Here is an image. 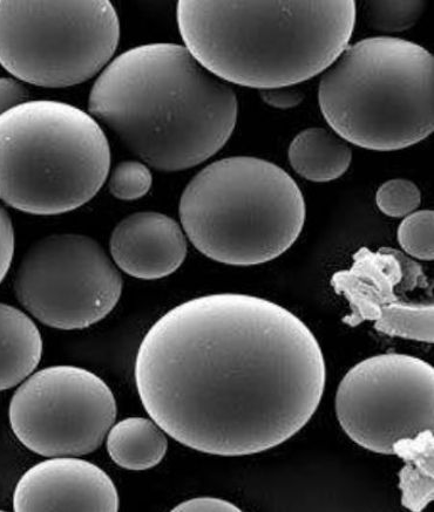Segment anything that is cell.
<instances>
[{
	"label": "cell",
	"mask_w": 434,
	"mask_h": 512,
	"mask_svg": "<svg viewBox=\"0 0 434 512\" xmlns=\"http://www.w3.org/2000/svg\"><path fill=\"white\" fill-rule=\"evenodd\" d=\"M142 406L165 433L203 454L283 445L320 406L327 366L318 340L281 305L216 293L173 307L135 359Z\"/></svg>",
	"instance_id": "6da1fadb"
},
{
	"label": "cell",
	"mask_w": 434,
	"mask_h": 512,
	"mask_svg": "<svg viewBox=\"0 0 434 512\" xmlns=\"http://www.w3.org/2000/svg\"><path fill=\"white\" fill-rule=\"evenodd\" d=\"M88 111L134 155L160 172L200 165L225 147L239 113L236 94L185 46L141 45L92 87Z\"/></svg>",
	"instance_id": "7a4b0ae2"
},
{
	"label": "cell",
	"mask_w": 434,
	"mask_h": 512,
	"mask_svg": "<svg viewBox=\"0 0 434 512\" xmlns=\"http://www.w3.org/2000/svg\"><path fill=\"white\" fill-rule=\"evenodd\" d=\"M186 49L226 83L274 90L313 79L347 49L354 0H180Z\"/></svg>",
	"instance_id": "3957f363"
},
{
	"label": "cell",
	"mask_w": 434,
	"mask_h": 512,
	"mask_svg": "<svg viewBox=\"0 0 434 512\" xmlns=\"http://www.w3.org/2000/svg\"><path fill=\"white\" fill-rule=\"evenodd\" d=\"M179 214L202 255L226 265L253 266L293 247L307 210L286 170L257 157L234 156L193 177L183 190Z\"/></svg>",
	"instance_id": "277c9868"
},
{
	"label": "cell",
	"mask_w": 434,
	"mask_h": 512,
	"mask_svg": "<svg viewBox=\"0 0 434 512\" xmlns=\"http://www.w3.org/2000/svg\"><path fill=\"white\" fill-rule=\"evenodd\" d=\"M318 102L352 145L376 152L415 146L434 132V57L404 39L361 40L324 71Z\"/></svg>",
	"instance_id": "5b68a950"
},
{
	"label": "cell",
	"mask_w": 434,
	"mask_h": 512,
	"mask_svg": "<svg viewBox=\"0 0 434 512\" xmlns=\"http://www.w3.org/2000/svg\"><path fill=\"white\" fill-rule=\"evenodd\" d=\"M111 168V148L96 119L51 100L24 102L0 115V200L51 216L83 207Z\"/></svg>",
	"instance_id": "8992f818"
},
{
	"label": "cell",
	"mask_w": 434,
	"mask_h": 512,
	"mask_svg": "<svg viewBox=\"0 0 434 512\" xmlns=\"http://www.w3.org/2000/svg\"><path fill=\"white\" fill-rule=\"evenodd\" d=\"M120 40L108 0H0V65L24 83L65 88L110 63Z\"/></svg>",
	"instance_id": "52a82bcc"
},
{
	"label": "cell",
	"mask_w": 434,
	"mask_h": 512,
	"mask_svg": "<svg viewBox=\"0 0 434 512\" xmlns=\"http://www.w3.org/2000/svg\"><path fill=\"white\" fill-rule=\"evenodd\" d=\"M124 281L92 237L54 234L26 251L13 282L18 302L38 322L61 331L101 322L119 303Z\"/></svg>",
	"instance_id": "ba28073f"
},
{
	"label": "cell",
	"mask_w": 434,
	"mask_h": 512,
	"mask_svg": "<svg viewBox=\"0 0 434 512\" xmlns=\"http://www.w3.org/2000/svg\"><path fill=\"white\" fill-rule=\"evenodd\" d=\"M117 419L110 386L77 366H51L31 374L13 394V434L44 457L83 456L103 445Z\"/></svg>",
	"instance_id": "9c48e42d"
},
{
	"label": "cell",
	"mask_w": 434,
	"mask_h": 512,
	"mask_svg": "<svg viewBox=\"0 0 434 512\" xmlns=\"http://www.w3.org/2000/svg\"><path fill=\"white\" fill-rule=\"evenodd\" d=\"M335 411L356 445L392 455L396 441L434 429V368L408 354L365 359L344 375Z\"/></svg>",
	"instance_id": "30bf717a"
},
{
	"label": "cell",
	"mask_w": 434,
	"mask_h": 512,
	"mask_svg": "<svg viewBox=\"0 0 434 512\" xmlns=\"http://www.w3.org/2000/svg\"><path fill=\"white\" fill-rule=\"evenodd\" d=\"M330 284L350 305L345 325L372 322L376 331L389 337L419 303L411 302L409 293L430 286L422 266L392 248L359 249L351 268L336 272Z\"/></svg>",
	"instance_id": "8fae6325"
},
{
	"label": "cell",
	"mask_w": 434,
	"mask_h": 512,
	"mask_svg": "<svg viewBox=\"0 0 434 512\" xmlns=\"http://www.w3.org/2000/svg\"><path fill=\"white\" fill-rule=\"evenodd\" d=\"M117 487L103 469L77 456L49 457L20 477L13 510L117 512Z\"/></svg>",
	"instance_id": "7c38bea8"
},
{
	"label": "cell",
	"mask_w": 434,
	"mask_h": 512,
	"mask_svg": "<svg viewBox=\"0 0 434 512\" xmlns=\"http://www.w3.org/2000/svg\"><path fill=\"white\" fill-rule=\"evenodd\" d=\"M113 262L128 276L155 281L171 276L187 257V240L179 223L165 214L141 211L114 228Z\"/></svg>",
	"instance_id": "4fadbf2b"
},
{
	"label": "cell",
	"mask_w": 434,
	"mask_h": 512,
	"mask_svg": "<svg viewBox=\"0 0 434 512\" xmlns=\"http://www.w3.org/2000/svg\"><path fill=\"white\" fill-rule=\"evenodd\" d=\"M42 334L26 313L0 303V392L22 384L43 356Z\"/></svg>",
	"instance_id": "5bb4252c"
},
{
	"label": "cell",
	"mask_w": 434,
	"mask_h": 512,
	"mask_svg": "<svg viewBox=\"0 0 434 512\" xmlns=\"http://www.w3.org/2000/svg\"><path fill=\"white\" fill-rule=\"evenodd\" d=\"M290 166L303 179L324 183L347 173L352 161L348 142L324 128H308L290 143Z\"/></svg>",
	"instance_id": "9a60e30c"
},
{
	"label": "cell",
	"mask_w": 434,
	"mask_h": 512,
	"mask_svg": "<svg viewBox=\"0 0 434 512\" xmlns=\"http://www.w3.org/2000/svg\"><path fill=\"white\" fill-rule=\"evenodd\" d=\"M165 430L153 419L132 416L108 430L106 449L122 469L144 471L157 467L168 450Z\"/></svg>",
	"instance_id": "2e32d148"
},
{
	"label": "cell",
	"mask_w": 434,
	"mask_h": 512,
	"mask_svg": "<svg viewBox=\"0 0 434 512\" xmlns=\"http://www.w3.org/2000/svg\"><path fill=\"white\" fill-rule=\"evenodd\" d=\"M392 454L405 462L398 474L403 507L422 512L434 500L433 430L426 429L413 438L396 441Z\"/></svg>",
	"instance_id": "e0dca14e"
},
{
	"label": "cell",
	"mask_w": 434,
	"mask_h": 512,
	"mask_svg": "<svg viewBox=\"0 0 434 512\" xmlns=\"http://www.w3.org/2000/svg\"><path fill=\"white\" fill-rule=\"evenodd\" d=\"M425 0H368L364 17L371 30L381 33L408 31L423 17Z\"/></svg>",
	"instance_id": "ac0fdd59"
},
{
	"label": "cell",
	"mask_w": 434,
	"mask_h": 512,
	"mask_svg": "<svg viewBox=\"0 0 434 512\" xmlns=\"http://www.w3.org/2000/svg\"><path fill=\"white\" fill-rule=\"evenodd\" d=\"M434 213L433 210H420L404 218L398 228L400 247L410 257L431 262L434 259Z\"/></svg>",
	"instance_id": "d6986e66"
},
{
	"label": "cell",
	"mask_w": 434,
	"mask_h": 512,
	"mask_svg": "<svg viewBox=\"0 0 434 512\" xmlns=\"http://www.w3.org/2000/svg\"><path fill=\"white\" fill-rule=\"evenodd\" d=\"M153 183L151 170L140 161H122L113 169L108 189L120 201H135L144 197Z\"/></svg>",
	"instance_id": "ffe728a7"
},
{
	"label": "cell",
	"mask_w": 434,
	"mask_h": 512,
	"mask_svg": "<svg viewBox=\"0 0 434 512\" xmlns=\"http://www.w3.org/2000/svg\"><path fill=\"white\" fill-rule=\"evenodd\" d=\"M422 202V194L415 183L396 179L382 184L377 190L376 203L386 216L402 218L415 213Z\"/></svg>",
	"instance_id": "44dd1931"
},
{
	"label": "cell",
	"mask_w": 434,
	"mask_h": 512,
	"mask_svg": "<svg viewBox=\"0 0 434 512\" xmlns=\"http://www.w3.org/2000/svg\"><path fill=\"white\" fill-rule=\"evenodd\" d=\"M15 229L10 215L0 204V284L4 281L11 268L15 255Z\"/></svg>",
	"instance_id": "7402d4cb"
},
{
	"label": "cell",
	"mask_w": 434,
	"mask_h": 512,
	"mask_svg": "<svg viewBox=\"0 0 434 512\" xmlns=\"http://www.w3.org/2000/svg\"><path fill=\"white\" fill-rule=\"evenodd\" d=\"M29 91L17 79L0 78V115L29 101Z\"/></svg>",
	"instance_id": "603a6c76"
},
{
	"label": "cell",
	"mask_w": 434,
	"mask_h": 512,
	"mask_svg": "<svg viewBox=\"0 0 434 512\" xmlns=\"http://www.w3.org/2000/svg\"><path fill=\"white\" fill-rule=\"evenodd\" d=\"M174 512H240L235 504L221 498L196 497L182 502L172 510Z\"/></svg>",
	"instance_id": "cb8c5ba5"
},
{
	"label": "cell",
	"mask_w": 434,
	"mask_h": 512,
	"mask_svg": "<svg viewBox=\"0 0 434 512\" xmlns=\"http://www.w3.org/2000/svg\"><path fill=\"white\" fill-rule=\"evenodd\" d=\"M261 98L267 105L277 109H289L302 104L304 94L301 91L290 87L274 88V90H263Z\"/></svg>",
	"instance_id": "d4e9b609"
}]
</instances>
